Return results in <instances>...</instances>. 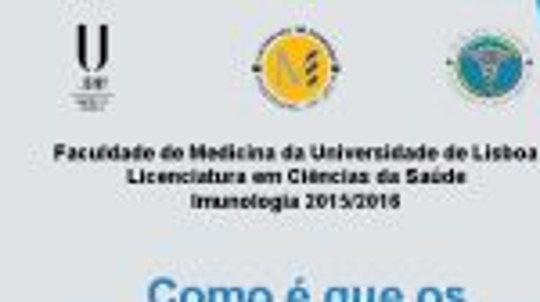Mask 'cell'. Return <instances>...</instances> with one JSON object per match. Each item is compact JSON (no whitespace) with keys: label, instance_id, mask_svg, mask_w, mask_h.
<instances>
[{"label":"cell","instance_id":"2","mask_svg":"<svg viewBox=\"0 0 540 302\" xmlns=\"http://www.w3.org/2000/svg\"><path fill=\"white\" fill-rule=\"evenodd\" d=\"M526 62L522 51L504 36H476L461 47L454 62V80L472 98H504L519 87Z\"/></svg>","mask_w":540,"mask_h":302},{"label":"cell","instance_id":"1","mask_svg":"<svg viewBox=\"0 0 540 302\" xmlns=\"http://www.w3.org/2000/svg\"><path fill=\"white\" fill-rule=\"evenodd\" d=\"M260 87L281 108H314L328 98L339 62L328 40L310 29H285L270 36L256 58Z\"/></svg>","mask_w":540,"mask_h":302}]
</instances>
